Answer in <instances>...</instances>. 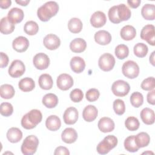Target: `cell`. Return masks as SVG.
Wrapping results in <instances>:
<instances>
[{"instance_id":"obj_1","label":"cell","mask_w":155,"mask_h":155,"mask_svg":"<svg viewBox=\"0 0 155 155\" xmlns=\"http://www.w3.org/2000/svg\"><path fill=\"white\" fill-rule=\"evenodd\" d=\"M59 11V5L55 1H48L39 7L37 15L39 19L43 22H47L55 16Z\"/></svg>"},{"instance_id":"obj_2","label":"cell","mask_w":155,"mask_h":155,"mask_svg":"<svg viewBox=\"0 0 155 155\" xmlns=\"http://www.w3.org/2000/svg\"><path fill=\"white\" fill-rule=\"evenodd\" d=\"M42 119L41 112L39 110L33 109L23 116L21 119V125L27 130L33 129L41 122Z\"/></svg>"},{"instance_id":"obj_3","label":"cell","mask_w":155,"mask_h":155,"mask_svg":"<svg viewBox=\"0 0 155 155\" xmlns=\"http://www.w3.org/2000/svg\"><path fill=\"white\" fill-rule=\"evenodd\" d=\"M117 138L114 135H108L97 145V151L100 154H106L116 147Z\"/></svg>"},{"instance_id":"obj_4","label":"cell","mask_w":155,"mask_h":155,"mask_svg":"<svg viewBox=\"0 0 155 155\" xmlns=\"http://www.w3.org/2000/svg\"><path fill=\"white\" fill-rule=\"evenodd\" d=\"M39 145L38 137L34 135L26 137L21 145V151L24 155H32L36 153Z\"/></svg>"},{"instance_id":"obj_5","label":"cell","mask_w":155,"mask_h":155,"mask_svg":"<svg viewBox=\"0 0 155 155\" xmlns=\"http://www.w3.org/2000/svg\"><path fill=\"white\" fill-rule=\"evenodd\" d=\"M122 71L125 77L129 79H134L139 74V67L136 62L130 60L124 63Z\"/></svg>"},{"instance_id":"obj_6","label":"cell","mask_w":155,"mask_h":155,"mask_svg":"<svg viewBox=\"0 0 155 155\" xmlns=\"http://www.w3.org/2000/svg\"><path fill=\"white\" fill-rule=\"evenodd\" d=\"M130 90L129 84L124 80H117L113 82L111 86L113 93L119 97H124L128 94Z\"/></svg>"},{"instance_id":"obj_7","label":"cell","mask_w":155,"mask_h":155,"mask_svg":"<svg viewBox=\"0 0 155 155\" xmlns=\"http://www.w3.org/2000/svg\"><path fill=\"white\" fill-rule=\"evenodd\" d=\"M115 65V59L114 56L108 53L102 54L98 61L99 68L104 71L111 70Z\"/></svg>"},{"instance_id":"obj_8","label":"cell","mask_w":155,"mask_h":155,"mask_svg":"<svg viewBox=\"0 0 155 155\" xmlns=\"http://www.w3.org/2000/svg\"><path fill=\"white\" fill-rule=\"evenodd\" d=\"M25 71V67L22 61L16 59L13 61L9 68H8V74L12 78H19L21 76Z\"/></svg>"},{"instance_id":"obj_9","label":"cell","mask_w":155,"mask_h":155,"mask_svg":"<svg viewBox=\"0 0 155 155\" xmlns=\"http://www.w3.org/2000/svg\"><path fill=\"white\" fill-rule=\"evenodd\" d=\"M154 26L151 24L145 25L140 31V38L146 41L150 45L154 46Z\"/></svg>"},{"instance_id":"obj_10","label":"cell","mask_w":155,"mask_h":155,"mask_svg":"<svg viewBox=\"0 0 155 155\" xmlns=\"http://www.w3.org/2000/svg\"><path fill=\"white\" fill-rule=\"evenodd\" d=\"M73 78L68 74L62 73L58 76L56 84L58 87L63 91L70 89L73 85Z\"/></svg>"},{"instance_id":"obj_11","label":"cell","mask_w":155,"mask_h":155,"mask_svg":"<svg viewBox=\"0 0 155 155\" xmlns=\"http://www.w3.org/2000/svg\"><path fill=\"white\" fill-rule=\"evenodd\" d=\"M33 63L35 68L42 70L48 68L50 64V59L46 54L44 53H39L34 56Z\"/></svg>"},{"instance_id":"obj_12","label":"cell","mask_w":155,"mask_h":155,"mask_svg":"<svg viewBox=\"0 0 155 155\" xmlns=\"http://www.w3.org/2000/svg\"><path fill=\"white\" fill-rule=\"evenodd\" d=\"M78 116L79 113L78 110L73 107H70L65 110L63 114V119L66 124L73 125L77 122Z\"/></svg>"},{"instance_id":"obj_13","label":"cell","mask_w":155,"mask_h":155,"mask_svg":"<svg viewBox=\"0 0 155 155\" xmlns=\"http://www.w3.org/2000/svg\"><path fill=\"white\" fill-rule=\"evenodd\" d=\"M44 45L48 50H53L57 49L61 44L60 39L54 34H48L43 39Z\"/></svg>"},{"instance_id":"obj_14","label":"cell","mask_w":155,"mask_h":155,"mask_svg":"<svg viewBox=\"0 0 155 155\" xmlns=\"http://www.w3.org/2000/svg\"><path fill=\"white\" fill-rule=\"evenodd\" d=\"M13 49L19 53L25 51L29 46V41L24 36H20L16 38L12 42Z\"/></svg>"},{"instance_id":"obj_15","label":"cell","mask_w":155,"mask_h":155,"mask_svg":"<svg viewBox=\"0 0 155 155\" xmlns=\"http://www.w3.org/2000/svg\"><path fill=\"white\" fill-rule=\"evenodd\" d=\"M107 22L105 13L101 11L95 12L90 18V23L95 28H100L104 26Z\"/></svg>"},{"instance_id":"obj_16","label":"cell","mask_w":155,"mask_h":155,"mask_svg":"<svg viewBox=\"0 0 155 155\" xmlns=\"http://www.w3.org/2000/svg\"><path fill=\"white\" fill-rule=\"evenodd\" d=\"M97 126L101 131L103 133H108L114 129V122L110 117H104L99 119Z\"/></svg>"},{"instance_id":"obj_17","label":"cell","mask_w":155,"mask_h":155,"mask_svg":"<svg viewBox=\"0 0 155 155\" xmlns=\"http://www.w3.org/2000/svg\"><path fill=\"white\" fill-rule=\"evenodd\" d=\"M94 40L97 44L105 45L111 42V35L106 30H99L94 34Z\"/></svg>"},{"instance_id":"obj_18","label":"cell","mask_w":155,"mask_h":155,"mask_svg":"<svg viewBox=\"0 0 155 155\" xmlns=\"http://www.w3.org/2000/svg\"><path fill=\"white\" fill-rule=\"evenodd\" d=\"M97 114L98 111L97 108L94 105H88L84 108L82 112V117L85 121L90 122L96 119Z\"/></svg>"},{"instance_id":"obj_19","label":"cell","mask_w":155,"mask_h":155,"mask_svg":"<svg viewBox=\"0 0 155 155\" xmlns=\"http://www.w3.org/2000/svg\"><path fill=\"white\" fill-rule=\"evenodd\" d=\"M24 14L22 9L18 7H13L11 8L7 15L8 18L14 24L21 22L24 19Z\"/></svg>"},{"instance_id":"obj_20","label":"cell","mask_w":155,"mask_h":155,"mask_svg":"<svg viewBox=\"0 0 155 155\" xmlns=\"http://www.w3.org/2000/svg\"><path fill=\"white\" fill-rule=\"evenodd\" d=\"M70 65L72 71L76 73L82 72L85 67V62L84 60L79 56H74L70 60Z\"/></svg>"},{"instance_id":"obj_21","label":"cell","mask_w":155,"mask_h":155,"mask_svg":"<svg viewBox=\"0 0 155 155\" xmlns=\"http://www.w3.org/2000/svg\"><path fill=\"white\" fill-rule=\"evenodd\" d=\"M78 138V133L73 128H65L61 134L62 140L67 143H72L74 142Z\"/></svg>"},{"instance_id":"obj_22","label":"cell","mask_w":155,"mask_h":155,"mask_svg":"<svg viewBox=\"0 0 155 155\" xmlns=\"http://www.w3.org/2000/svg\"><path fill=\"white\" fill-rule=\"evenodd\" d=\"M140 118L143 122L147 125L154 124L155 120V114L154 111L150 108H144L140 111Z\"/></svg>"},{"instance_id":"obj_23","label":"cell","mask_w":155,"mask_h":155,"mask_svg":"<svg viewBox=\"0 0 155 155\" xmlns=\"http://www.w3.org/2000/svg\"><path fill=\"white\" fill-rule=\"evenodd\" d=\"M87 47L86 41L82 38H75L70 44V48L74 53H81Z\"/></svg>"},{"instance_id":"obj_24","label":"cell","mask_w":155,"mask_h":155,"mask_svg":"<svg viewBox=\"0 0 155 155\" xmlns=\"http://www.w3.org/2000/svg\"><path fill=\"white\" fill-rule=\"evenodd\" d=\"M120 35L125 41H130L134 39L136 35L135 28L130 25H127L123 27L120 31Z\"/></svg>"},{"instance_id":"obj_25","label":"cell","mask_w":155,"mask_h":155,"mask_svg":"<svg viewBox=\"0 0 155 155\" xmlns=\"http://www.w3.org/2000/svg\"><path fill=\"white\" fill-rule=\"evenodd\" d=\"M45 126L50 131H56L61 126V122L59 117L56 115H50L45 121Z\"/></svg>"},{"instance_id":"obj_26","label":"cell","mask_w":155,"mask_h":155,"mask_svg":"<svg viewBox=\"0 0 155 155\" xmlns=\"http://www.w3.org/2000/svg\"><path fill=\"white\" fill-rule=\"evenodd\" d=\"M7 138L12 143H17L22 138V133L16 127H12L7 132Z\"/></svg>"},{"instance_id":"obj_27","label":"cell","mask_w":155,"mask_h":155,"mask_svg":"<svg viewBox=\"0 0 155 155\" xmlns=\"http://www.w3.org/2000/svg\"><path fill=\"white\" fill-rule=\"evenodd\" d=\"M15 27V24L10 21L8 17H4L1 19L0 30L2 34H10L14 31Z\"/></svg>"},{"instance_id":"obj_28","label":"cell","mask_w":155,"mask_h":155,"mask_svg":"<svg viewBox=\"0 0 155 155\" xmlns=\"http://www.w3.org/2000/svg\"><path fill=\"white\" fill-rule=\"evenodd\" d=\"M117 14L119 20L122 22L128 20L131 17V12L125 4H120L117 5Z\"/></svg>"},{"instance_id":"obj_29","label":"cell","mask_w":155,"mask_h":155,"mask_svg":"<svg viewBox=\"0 0 155 155\" xmlns=\"http://www.w3.org/2000/svg\"><path fill=\"white\" fill-rule=\"evenodd\" d=\"M143 18L147 20L153 21L155 18V6L154 4H146L141 9Z\"/></svg>"},{"instance_id":"obj_30","label":"cell","mask_w":155,"mask_h":155,"mask_svg":"<svg viewBox=\"0 0 155 155\" xmlns=\"http://www.w3.org/2000/svg\"><path fill=\"white\" fill-rule=\"evenodd\" d=\"M38 83L39 87L44 90H50L53 84V79L51 76L47 73L41 74L38 79Z\"/></svg>"},{"instance_id":"obj_31","label":"cell","mask_w":155,"mask_h":155,"mask_svg":"<svg viewBox=\"0 0 155 155\" xmlns=\"http://www.w3.org/2000/svg\"><path fill=\"white\" fill-rule=\"evenodd\" d=\"M18 87L21 90L24 92H28L34 89L35 83L33 79L30 78H24L22 79L18 83Z\"/></svg>"},{"instance_id":"obj_32","label":"cell","mask_w":155,"mask_h":155,"mask_svg":"<svg viewBox=\"0 0 155 155\" xmlns=\"http://www.w3.org/2000/svg\"><path fill=\"white\" fill-rule=\"evenodd\" d=\"M42 102L43 105L47 108H53L58 105V97L53 93H48L43 97Z\"/></svg>"},{"instance_id":"obj_33","label":"cell","mask_w":155,"mask_h":155,"mask_svg":"<svg viewBox=\"0 0 155 155\" xmlns=\"http://www.w3.org/2000/svg\"><path fill=\"white\" fill-rule=\"evenodd\" d=\"M134 139L136 145L140 148L147 147L150 142V137L145 132H140L136 136H134Z\"/></svg>"},{"instance_id":"obj_34","label":"cell","mask_w":155,"mask_h":155,"mask_svg":"<svg viewBox=\"0 0 155 155\" xmlns=\"http://www.w3.org/2000/svg\"><path fill=\"white\" fill-rule=\"evenodd\" d=\"M15 93V89L12 85L3 84L0 87L1 97L3 99H9L12 98Z\"/></svg>"},{"instance_id":"obj_35","label":"cell","mask_w":155,"mask_h":155,"mask_svg":"<svg viewBox=\"0 0 155 155\" xmlns=\"http://www.w3.org/2000/svg\"><path fill=\"white\" fill-rule=\"evenodd\" d=\"M69 30L73 33H78L82 29V22L78 18H71L68 23Z\"/></svg>"},{"instance_id":"obj_36","label":"cell","mask_w":155,"mask_h":155,"mask_svg":"<svg viewBox=\"0 0 155 155\" xmlns=\"http://www.w3.org/2000/svg\"><path fill=\"white\" fill-rule=\"evenodd\" d=\"M124 147L126 150L129 152L134 153L138 151L139 148L136 143L134 136H130L124 140Z\"/></svg>"},{"instance_id":"obj_37","label":"cell","mask_w":155,"mask_h":155,"mask_svg":"<svg viewBox=\"0 0 155 155\" xmlns=\"http://www.w3.org/2000/svg\"><path fill=\"white\" fill-rule=\"evenodd\" d=\"M133 51H134V54L137 57L143 58L147 54L148 48L146 44L140 42V43L136 44L134 46Z\"/></svg>"},{"instance_id":"obj_38","label":"cell","mask_w":155,"mask_h":155,"mask_svg":"<svg viewBox=\"0 0 155 155\" xmlns=\"http://www.w3.org/2000/svg\"><path fill=\"white\" fill-rule=\"evenodd\" d=\"M24 30L25 33L28 35H35L39 30V26L36 22L33 21H29L25 24Z\"/></svg>"},{"instance_id":"obj_39","label":"cell","mask_w":155,"mask_h":155,"mask_svg":"<svg viewBox=\"0 0 155 155\" xmlns=\"http://www.w3.org/2000/svg\"><path fill=\"white\" fill-rule=\"evenodd\" d=\"M115 54L119 59L126 58L129 54V49L125 44H119L115 48Z\"/></svg>"},{"instance_id":"obj_40","label":"cell","mask_w":155,"mask_h":155,"mask_svg":"<svg viewBox=\"0 0 155 155\" xmlns=\"http://www.w3.org/2000/svg\"><path fill=\"white\" fill-rule=\"evenodd\" d=\"M131 104L136 108L140 107L143 102V97L141 93L136 91L131 94L130 96Z\"/></svg>"},{"instance_id":"obj_41","label":"cell","mask_w":155,"mask_h":155,"mask_svg":"<svg viewBox=\"0 0 155 155\" xmlns=\"http://www.w3.org/2000/svg\"><path fill=\"white\" fill-rule=\"evenodd\" d=\"M125 125L126 128L131 131H136L139 128L140 123L139 120L133 116L128 117L125 121Z\"/></svg>"},{"instance_id":"obj_42","label":"cell","mask_w":155,"mask_h":155,"mask_svg":"<svg viewBox=\"0 0 155 155\" xmlns=\"http://www.w3.org/2000/svg\"><path fill=\"white\" fill-rule=\"evenodd\" d=\"M113 110L117 115H122L125 111V105L124 102L119 99H116L113 102Z\"/></svg>"},{"instance_id":"obj_43","label":"cell","mask_w":155,"mask_h":155,"mask_svg":"<svg viewBox=\"0 0 155 155\" xmlns=\"http://www.w3.org/2000/svg\"><path fill=\"white\" fill-rule=\"evenodd\" d=\"M13 112V107L10 103L2 102L0 105V113L1 114L8 117L12 114Z\"/></svg>"},{"instance_id":"obj_44","label":"cell","mask_w":155,"mask_h":155,"mask_svg":"<svg viewBox=\"0 0 155 155\" xmlns=\"http://www.w3.org/2000/svg\"><path fill=\"white\" fill-rule=\"evenodd\" d=\"M141 88L145 91H151L155 87V80L154 77H149L145 79L141 83Z\"/></svg>"},{"instance_id":"obj_45","label":"cell","mask_w":155,"mask_h":155,"mask_svg":"<svg viewBox=\"0 0 155 155\" xmlns=\"http://www.w3.org/2000/svg\"><path fill=\"white\" fill-rule=\"evenodd\" d=\"M70 97L73 102H79L84 97V93L81 89L75 88L70 92Z\"/></svg>"},{"instance_id":"obj_46","label":"cell","mask_w":155,"mask_h":155,"mask_svg":"<svg viewBox=\"0 0 155 155\" xmlns=\"http://www.w3.org/2000/svg\"><path fill=\"white\" fill-rule=\"evenodd\" d=\"M99 95L100 93L97 89L90 88L86 92L85 97L89 102H94L98 99Z\"/></svg>"},{"instance_id":"obj_47","label":"cell","mask_w":155,"mask_h":155,"mask_svg":"<svg viewBox=\"0 0 155 155\" xmlns=\"http://www.w3.org/2000/svg\"><path fill=\"white\" fill-rule=\"evenodd\" d=\"M108 15L109 19L111 22L114 24H119L120 22L117 14V5L111 7L108 10Z\"/></svg>"},{"instance_id":"obj_48","label":"cell","mask_w":155,"mask_h":155,"mask_svg":"<svg viewBox=\"0 0 155 155\" xmlns=\"http://www.w3.org/2000/svg\"><path fill=\"white\" fill-rule=\"evenodd\" d=\"M54 154V155H59V154L68 155V154H70V152H69L68 148H67L66 147L59 146L55 149Z\"/></svg>"},{"instance_id":"obj_49","label":"cell","mask_w":155,"mask_h":155,"mask_svg":"<svg viewBox=\"0 0 155 155\" xmlns=\"http://www.w3.org/2000/svg\"><path fill=\"white\" fill-rule=\"evenodd\" d=\"M1 68H4L7 66L8 63V56L3 53L1 52Z\"/></svg>"},{"instance_id":"obj_50","label":"cell","mask_w":155,"mask_h":155,"mask_svg":"<svg viewBox=\"0 0 155 155\" xmlns=\"http://www.w3.org/2000/svg\"><path fill=\"white\" fill-rule=\"evenodd\" d=\"M155 90H152L151 91H150V92L148 93L147 94V102L151 105H154L155 104Z\"/></svg>"},{"instance_id":"obj_51","label":"cell","mask_w":155,"mask_h":155,"mask_svg":"<svg viewBox=\"0 0 155 155\" xmlns=\"http://www.w3.org/2000/svg\"><path fill=\"white\" fill-rule=\"evenodd\" d=\"M127 3L133 8H136L138 7L141 3L140 0H128L127 1Z\"/></svg>"},{"instance_id":"obj_52","label":"cell","mask_w":155,"mask_h":155,"mask_svg":"<svg viewBox=\"0 0 155 155\" xmlns=\"http://www.w3.org/2000/svg\"><path fill=\"white\" fill-rule=\"evenodd\" d=\"M12 4L10 0H3L0 1V7L1 8H8Z\"/></svg>"},{"instance_id":"obj_53","label":"cell","mask_w":155,"mask_h":155,"mask_svg":"<svg viewBox=\"0 0 155 155\" xmlns=\"http://www.w3.org/2000/svg\"><path fill=\"white\" fill-rule=\"evenodd\" d=\"M16 2L21 5H22V6H26L27 5V4L30 2V0H19V1H18L16 0Z\"/></svg>"},{"instance_id":"obj_54","label":"cell","mask_w":155,"mask_h":155,"mask_svg":"<svg viewBox=\"0 0 155 155\" xmlns=\"http://www.w3.org/2000/svg\"><path fill=\"white\" fill-rule=\"evenodd\" d=\"M154 53L155 51H153L150 56V62L153 66L154 65Z\"/></svg>"},{"instance_id":"obj_55","label":"cell","mask_w":155,"mask_h":155,"mask_svg":"<svg viewBox=\"0 0 155 155\" xmlns=\"http://www.w3.org/2000/svg\"><path fill=\"white\" fill-rule=\"evenodd\" d=\"M147 153H151V154H153V153L150 152V151H148V152H144V153H143L142 154H147Z\"/></svg>"}]
</instances>
